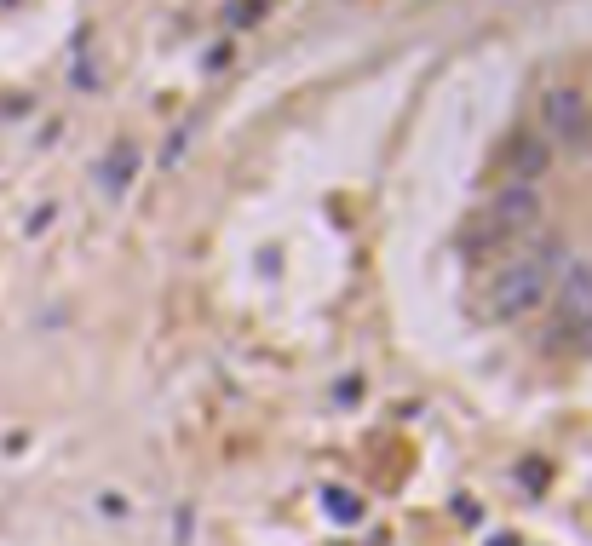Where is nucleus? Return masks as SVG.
<instances>
[{
    "instance_id": "423d86ee",
    "label": "nucleus",
    "mask_w": 592,
    "mask_h": 546,
    "mask_svg": "<svg viewBox=\"0 0 592 546\" xmlns=\"http://www.w3.org/2000/svg\"><path fill=\"white\" fill-rule=\"evenodd\" d=\"M133 173H138V144H115L110 161H104V184H110V190H127Z\"/></svg>"
},
{
    "instance_id": "20e7f679",
    "label": "nucleus",
    "mask_w": 592,
    "mask_h": 546,
    "mask_svg": "<svg viewBox=\"0 0 592 546\" xmlns=\"http://www.w3.org/2000/svg\"><path fill=\"white\" fill-rule=\"evenodd\" d=\"M547 305H552V340L575 345L581 322L592 317V265H570V271H558Z\"/></svg>"
},
{
    "instance_id": "7ed1b4c3",
    "label": "nucleus",
    "mask_w": 592,
    "mask_h": 546,
    "mask_svg": "<svg viewBox=\"0 0 592 546\" xmlns=\"http://www.w3.org/2000/svg\"><path fill=\"white\" fill-rule=\"evenodd\" d=\"M535 219H541V190H529V184H501V196H495V207H489V219L478 225L472 248H501V242H512V236H524Z\"/></svg>"
},
{
    "instance_id": "6e6552de",
    "label": "nucleus",
    "mask_w": 592,
    "mask_h": 546,
    "mask_svg": "<svg viewBox=\"0 0 592 546\" xmlns=\"http://www.w3.org/2000/svg\"><path fill=\"white\" fill-rule=\"evenodd\" d=\"M570 351H581V357H592V317L581 322V334H575V345H570Z\"/></svg>"
},
{
    "instance_id": "39448f33",
    "label": "nucleus",
    "mask_w": 592,
    "mask_h": 546,
    "mask_svg": "<svg viewBox=\"0 0 592 546\" xmlns=\"http://www.w3.org/2000/svg\"><path fill=\"white\" fill-rule=\"evenodd\" d=\"M552 167V144L535 127L529 133H512L506 138V156H501V184H529L535 190V179H547Z\"/></svg>"
},
{
    "instance_id": "0eeeda50",
    "label": "nucleus",
    "mask_w": 592,
    "mask_h": 546,
    "mask_svg": "<svg viewBox=\"0 0 592 546\" xmlns=\"http://www.w3.org/2000/svg\"><path fill=\"white\" fill-rule=\"evenodd\" d=\"M322 501H328V518H340V524H357V518H363V501H357L351 489H328Z\"/></svg>"
},
{
    "instance_id": "f03ea898",
    "label": "nucleus",
    "mask_w": 592,
    "mask_h": 546,
    "mask_svg": "<svg viewBox=\"0 0 592 546\" xmlns=\"http://www.w3.org/2000/svg\"><path fill=\"white\" fill-rule=\"evenodd\" d=\"M541 138L564 156H587L592 150V98L570 81L541 92Z\"/></svg>"
},
{
    "instance_id": "f257e3e1",
    "label": "nucleus",
    "mask_w": 592,
    "mask_h": 546,
    "mask_svg": "<svg viewBox=\"0 0 592 546\" xmlns=\"http://www.w3.org/2000/svg\"><path fill=\"white\" fill-rule=\"evenodd\" d=\"M552 282H558V248L552 242L547 248H529V253H506L478 294L483 322H518L529 311H541L552 299Z\"/></svg>"
}]
</instances>
